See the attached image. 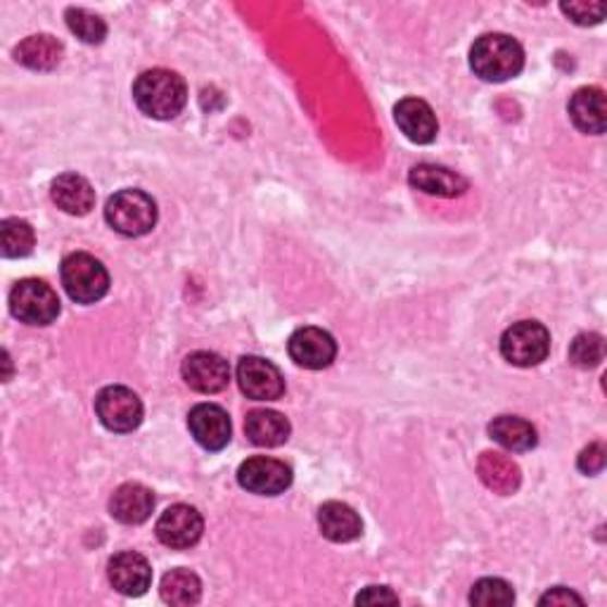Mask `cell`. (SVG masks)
I'll return each mask as SVG.
<instances>
[{"mask_svg": "<svg viewBox=\"0 0 607 607\" xmlns=\"http://www.w3.org/2000/svg\"><path fill=\"white\" fill-rule=\"evenodd\" d=\"M133 100L138 110L153 119H173L187 102L185 81L169 70L143 72L133 84Z\"/></svg>", "mask_w": 607, "mask_h": 607, "instance_id": "obj_1", "label": "cell"}, {"mask_svg": "<svg viewBox=\"0 0 607 607\" xmlns=\"http://www.w3.org/2000/svg\"><path fill=\"white\" fill-rule=\"evenodd\" d=\"M489 435L496 444H501L503 449L512 453H524L536 447V429L524 417L515 415H501L489 425Z\"/></svg>", "mask_w": 607, "mask_h": 607, "instance_id": "obj_23", "label": "cell"}, {"mask_svg": "<svg viewBox=\"0 0 607 607\" xmlns=\"http://www.w3.org/2000/svg\"><path fill=\"white\" fill-rule=\"evenodd\" d=\"M10 312L26 326H50L60 316V300L48 282L26 278L10 292Z\"/></svg>", "mask_w": 607, "mask_h": 607, "instance_id": "obj_5", "label": "cell"}, {"mask_svg": "<svg viewBox=\"0 0 607 607\" xmlns=\"http://www.w3.org/2000/svg\"><path fill=\"white\" fill-rule=\"evenodd\" d=\"M479 477L496 494H512L520 487V468L503 453H482L479 458Z\"/></svg>", "mask_w": 607, "mask_h": 607, "instance_id": "obj_24", "label": "cell"}, {"mask_svg": "<svg viewBox=\"0 0 607 607\" xmlns=\"http://www.w3.org/2000/svg\"><path fill=\"white\" fill-rule=\"evenodd\" d=\"M62 286L76 304H96L110 290L107 268L86 252L70 254L60 268Z\"/></svg>", "mask_w": 607, "mask_h": 607, "instance_id": "obj_4", "label": "cell"}, {"mask_svg": "<svg viewBox=\"0 0 607 607\" xmlns=\"http://www.w3.org/2000/svg\"><path fill=\"white\" fill-rule=\"evenodd\" d=\"M66 26H70L72 34H76L84 44L88 46H98L107 36V24L105 20H100L93 12L84 10V8H70L66 10Z\"/></svg>", "mask_w": 607, "mask_h": 607, "instance_id": "obj_28", "label": "cell"}, {"mask_svg": "<svg viewBox=\"0 0 607 607\" xmlns=\"http://www.w3.org/2000/svg\"><path fill=\"white\" fill-rule=\"evenodd\" d=\"M470 603L479 607H508L515 603V591L503 579H479V582L472 586Z\"/></svg>", "mask_w": 607, "mask_h": 607, "instance_id": "obj_27", "label": "cell"}, {"mask_svg": "<svg viewBox=\"0 0 607 607\" xmlns=\"http://www.w3.org/2000/svg\"><path fill=\"white\" fill-rule=\"evenodd\" d=\"M50 195L62 211L74 216H84L96 207V191L78 173H62L60 179L52 181Z\"/></svg>", "mask_w": 607, "mask_h": 607, "instance_id": "obj_19", "label": "cell"}, {"mask_svg": "<svg viewBox=\"0 0 607 607\" xmlns=\"http://www.w3.org/2000/svg\"><path fill=\"white\" fill-rule=\"evenodd\" d=\"M397 126L403 131L411 143L427 145L437 138V117L432 112V107L421 98H403L394 107Z\"/></svg>", "mask_w": 607, "mask_h": 607, "instance_id": "obj_15", "label": "cell"}, {"mask_svg": "<svg viewBox=\"0 0 607 607\" xmlns=\"http://www.w3.org/2000/svg\"><path fill=\"white\" fill-rule=\"evenodd\" d=\"M605 468V447L603 444H591L588 449L582 451L579 456V470L584 475H598V472Z\"/></svg>", "mask_w": 607, "mask_h": 607, "instance_id": "obj_31", "label": "cell"}, {"mask_svg": "<svg viewBox=\"0 0 607 607\" xmlns=\"http://www.w3.org/2000/svg\"><path fill=\"white\" fill-rule=\"evenodd\" d=\"M96 413L110 432H133L143 423V401L129 387H105L96 399Z\"/></svg>", "mask_w": 607, "mask_h": 607, "instance_id": "obj_7", "label": "cell"}, {"mask_svg": "<svg viewBox=\"0 0 607 607\" xmlns=\"http://www.w3.org/2000/svg\"><path fill=\"white\" fill-rule=\"evenodd\" d=\"M570 117L574 126L591 136H600L605 131V96L596 86L579 88L570 100Z\"/></svg>", "mask_w": 607, "mask_h": 607, "instance_id": "obj_20", "label": "cell"}, {"mask_svg": "<svg viewBox=\"0 0 607 607\" xmlns=\"http://www.w3.org/2000/svg\"><path fill=\"white\" fill-rule=\"evenodd\" d=\"M570 603L584 605V598H582V596H576L574 591L562 588V586L548 591L546 596H542V600H538V605H570Z\"/></svg>", "mask_w": 607, "mask_h": 607, "instance_id": "obj_33", "label": "cell"}, {"mask_svg": "<svg viewBox=\"0 0 607 607\" xmlns=\"http://www.w3.org/2000/svg\"><path fill=\"white\" fill-rule=\"evenodd\" d=\"M242 489L256 496H278L292 484V470L282 461L266 456H254L238 470Z\"/></svg>", "mask_w": 607, "mask_h": 607, "instance_id": "obj_9", "label": "cell"}, {"mask_svg": "<svg viewBox=\"0 0 607 607\" xmlns=\"http://www.w3.org/2000/svg\"><path fill=\"white\" fill-rule=\"evenodd\" d=\"M107 574H110L112 586L131 598L143 596L153 584L150 562H147L141 553H133V550L114 556L110 564H107Z\"/></svg>", "mask_w": 607, "mask_h": 607, "instance_id": "obj_14", "label": "cell"}, {"mask_svg": "<svg viewBox=\"0 0 607 607\" xmlns=\"http://www.w3.org/2000/svg\"><path fill=\"white\" fill-rule=\"evenodd\" d=\"M288 352L296 366L308 371H323L328 368L337 356V342L332 335L323 328H300L288 342Z\"/></svg>", "mask_w": 607, "mask_h": 607, "instance_id": "obj_11", "label": "cell"}, {"mask_svg": "<svg viewBox=\"0 0 607 607\" xmlns=\"http://www.w3.org/2000/svg\"><path fill=\"white\" fill-rule=\"evenodd\" d=\"M238 385L242 394L254 401H276L286 392V380L271 361L262 356H242L238 363Z\"/></svg>", "mask_w": 607, "mask_h": 607, "instance_id": "obj_10", "label": "cell"}, {"mask_svg": "<svg viewBox=\"0 0 607 607\" xmlns=\"http://www.w3.org/2000/svg\"><path fill=\"white\" fill-rule=\"evenodd\" d=\"M560 10L568 15L572 22L588 26L598 24L605 17V5L603 3H562Z\"/></svg>", "mask_w": 607, "mask_h": 607, "instance_id": "obj_30", "label": "cell"}, {"mask_svg": "<svg viewBox=\"0 0 607 607\" xmlns=\"http://www.w3.org/2000/svg\"><path fill=\"white\" fill-rule=\"evenodd\" d=\"M359 605H397L399 603V596H394L392 591H389L387 586H368L363 593H359V598H356Z\"/></svg>", "mask_w": 607, "mask_h": 607, "instance_id": "obj_32", "label": "cell"}, {"mask_svg": "<svg viewBox=\"0 0 607 607\" xmlns=\"http://www.w3.org/2000/svg\"><path fill=\"white\" fill-rule=\"evenodd\" d=\"M605 354V344L603 337L596 332H582L574 337V342L570 347V361L574 363L576 368H596L598 363L603 361Z\"/></svg>", "mask_w": 607, "mask_h": 607, "instance_id": "obj_29", "label": "cell"}, {"mask_svg": "<svg viewBox=\"0 0 607 607\" xmlns=\"http://www.w3.org/2000/svg\"><path fill=\"white\" fill-rule=\"evenodd\" d=\"M318 527L328 542L349 544L361 536L363 522L352 506L340 501H328L318 510Z\"/></svg>", "mask_w": 607, "mask_h": 607, "instance_id": "obj_16", "label": "cell"}, {"mask_svg": "<svg viewBox=\"0 0 607 607\" xmlns=\"http://www.w3.org/2000/svg\"><path fill=\"white\" fill-rule=\"evenodd\" d=\"M550 352V335L536 320H522L501 337V354L518 368H532L546 361Z\"/></svg>", "mask_w": 607, "mask_h": 607, "instance_id": "obj_6", "label": "cell"}, {"mask_svg": "<svg viewBox=\"0 0 607 607\" xmlns=\"http://www.w3.org/2000/svg\"><path fill=\"white\" fill-rule=\"evenodd\" d=\"M183 380L199 394L223 392L231 383V368L228 361L214 352H195L183 361Z\"/></svg>", "mask_w": 607, "mask_h": 607, "instance_id": "obj_12", "label": "cell"}, {"mask_svg": "<svg viewBox=\"0 0 607 607\" xmlns=\"http://www.w3.org/2000/svg\"><path fill=\"white\" fill-rule=\"evenodd\" d=\"M155 496L153 491L143 487V484L129 482L124 487H119L110 501L112 518L121 524H143L153 515Z\"/></svg>", "mask_w": 607, "mask_h": 607, "instance_id": "obj_17", "label": "cell"}, {"mask_svg": "<svg viewBox=\"0 0 607 607\" xmlns=\"http://www.w3.org/2000/svg\"><path fill=\"white\" fill-rule=\"evenodd\" d=\"M191 435L207 451H221L231 441V417L216 403H197L187 415Z\"/></svg>", "mask_w": 607, "mask_h": 607, "instance_id": "obj_13", "label": "cell"}, {"mask_svg": "<svg viewBox=\"0 0 607 607\" xmlns=\"http://www.w3.org/2000/svg\"><path fill=\"white\" fill-rule=\"evenodd\" d=\"M409 183L417 191L437 197H458L468 191V181L447 167L417 165L409 173Z\"/></svg>", "mask_w": 607, "mask_h": 607, "instance_id": "obj_18", "label": "cell"}, {"mask_svg": "<svg viewBox=\"0 0 607 607\" xmlns=\"http://www.w3.org/2000/svg\"><path fill=\"white\" fill-rule=\"evenodd\" d=\"M470 66L479 78L501 84L522 72L524 50L512 36L484 34L470 48Z\"/></svg>", "mask_w": 607, "mask_h": 607, "instance_id": "obj_2", "label": "cell"}, {"mask_svg": "<svg viewBox=\"0 0 607 607\" xmlns=\"http://www.w3.org/2000/svg\"><path fill=\"white\" fill-rule=\"evenodd\" d=\"M34 228L22 219H5L0 223V245H3V256L8 259H22L34 250Z\"/></svg>", "mask_w": 607, "mask_h": 607, "instance_id": "obj_26", "label": "cell"}, {"mask_svg": "<svg viewBox=\"0 0 607 607\" xmlns=\"http://www.w3.org/2000/svg\"><path fill=\"white\" fill-rule=\"evenodd\" d=\"M155 532L159 542L167 548L185 550L195 546L202 538V532H205V520H202L197 508L177 503L161 512Z\"/></svg>", "mask_w": 607, "mask_h": 607, "instance_id": "obj_8", "label": "cell"}, {"mask_svg": "<svg viewBox=\"0 0 607 607\" xmlns=\"http://www.w3.org/2000/svg\"><path fill=\"white\" fill-rule=\"evenodd\" d=\"M105 219L117 233L126 238H141L155 228L157 205L147 193L126 187V191H119L107 199Z\"/></svg>", "mask_w": 607, "mask_h": 607, "instance_id": "obj_3", "label": "cell"}, {"mask_svg": "<svg viewBox=\"0 0 607 607\" xmlns=\"http://www.w3.org/2000/svg\"><path fill=\"white\" fill-rule=\"evenodd\" d=\"M161 600L169 605H195L202 598V582L191 570H171L161 579Z\"/></svg>", "mask_w": 607, "mask_h": 607, "instance_id": "obj_25", "label": "cell"}, {"mask_svg": "<svg viewBox=\"0 0 607 607\" xmlns=\"http://www.w3.org/2000/svg\"><path fill=\"white\" fill-rule=\"evenodd\" d=\"M245 432H247L250 441L256 444V447L274 449V447H280V444L288 441L290 423H288V417L278 413V411L256 409L247 415Z\"/></svg>", "mask_w": 607, "mask_h": 607, "instance_id": "obj_21", "label": "cell"}, {"mask_svg": "<svg viewBox=\"0 0 607 607\" xmlns=\"http://www.w3.org/2000/svg\"><path fill=\"white\" fill-rule=\"evenodd\" d=\"M15 58L24 66H29V70L50 72V70H56L62 60V44L58 38H52L50 34L29 36L17 46Z\"/></svg>", "mask_w": 607, "mask_h": 607, "instance_id": "obj_22", "label": "cell"}]
</instances>
